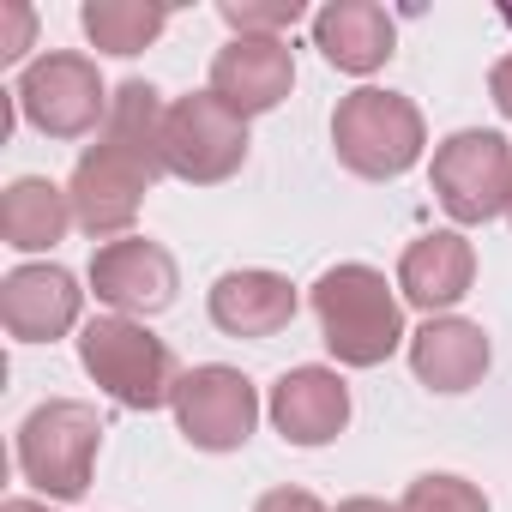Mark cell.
<instances>
[{
  "label": "cell",
  "instance_id": "1",
  "mask_svg": "<svg viewBox=\"0 0 512 512\" xmlns=\"http://www.w3.org/2000/svg\"><path fill=\"white\" fill-rule=\"evenodd\" d=\"M308 302H314L326 350L344 368H380L404 344V308H398L386 272H374V266L350 260V266L320 272V284H314Z\"/></svg>",
  "mask_w": 512,
  "mask_h": 512
},
{
  "label": "cell",
  "instance_id": "2",
  "mask_svg": "<svg viewBox=\"0 0 512 512\" xmlns=\"http://www.w3.org/2000/svg\"><path fill=\"white\" fill-rule=\"evenodd\" d=\"M79 362H85V374H91L121 410H163V404H175V386H181L175 350H169L163 338H151L139 320H121V314L85 320V332H79Z\"/></svg>",
  "mask_w": 512,
  "mask_h": 512
},
{
  "label": "cell",
  "instance_id": "3",
  "mask_svg": "<svg viewBox=\"0 0 512 512\" xmlns=\"http://www.w3.org/2000/svg\"><path fill=\"white\" fill-rule=\"evenodd\" d=\"M332 145H338V163L362 181H398L404 169L422 163V145H428V127H422V109L398 91H350L332 115Z\"/></svg>",
  "mask_w": 512,
  "mask_h": 512
},
{
  "label": "cell",
  "instance_id": "4",
  "mask_svg": "<svg viewBox=\"0 0 512 512\" xmlns=\"http://www.w3.org/2000/svg\"><path fill=\"white\" fill-rule=\"evenodd\" d=\"M97 446H103V422L79 398H49L19 422V470L49 500H79L91 488Z\"/></svg>",
  "mask_w": 512,
  "mask_h": 512
},
{
  "label": "cell",
  "instance_id": "5",
  "mask_svg": "<svg viewBox=\"0 0 512 512\" xmlns=\"http://www.w3.org/2000/svg\"><path fill=\"white\" fill-rule=\"evenodd\" d=\"M13 97H19L25 121L43 139H85V133H97L109 121V97L115 91H103V73H97L91 55L49 49L43 61L25 67V79H19Z\"/></svg>",
  "mask_w": 512,
  "mask_h": 512
},
{
  "label": "cell",
  "instance_id": "6",
  "mask_svg": "<svg viewBox=\"0 0 512 512\" xmlns=\"http://www.w3.org/2000/svg\"><path fill=\"white\" fill-rule=\"evenodd\" d=\"M247 163V121L223 109L211 91H187L163 121V169L187 187H217Z\"/></svg>",
  "mask_w": 512,
  "mask_h": 512
},
{
  "label": "cell",
  "instance_id": "7",
  "mask_svg": "<svg viewBox=\"0 0 512 512\" xmlns=\"http://www.w3.org/2000/svg\"><path fill=\"white\" fill-rule=\"evenodd\" d=\"M434 199L452 223H488L512 199V145L488 127H464L434 145Z\"/></svg>",
  "mask_w": 512,
  "mask_h": 512
},
{
  "label": "cell",
  "instance_id": "8",
  "mask_svg": "<svg viewBox=\"0 0 512 512\" xmlns=\"http://www.w3.org/2000/svg\"><path fill=\"white\" fill-rule=\"evenodd\" d=\"M163 169H151L145 157H133L127 145L115 139H97L79 163H73V181H67V199H73V223L91 235V241H121L151 193Z\"/></svg>",
  "mask_w": 512,
  "mask_h": 512
},
{
  "label": "cell",
  "instance_id": "9",
  "mask_svg": "<svg viewBox=\"0 0 512 512\" xmlns=\"http://www.w3.org/2000/svg\"><path fill=\"white\" fill-rule=\"evenodd\" d=\"M175 422H181L187 446L235 452V446H247L253 422H260V392H253V380L241 368H223V362L187 368L175 386Z\"/></svg>",
  "mask_w": 512,
  "mask_h": 512
},
{
  "label": "cell",
  "instance_id": "10",
  "mask_svg": "<svg viewBox=\"0 0 512 512\" xmlns=\"http://www.w3.org/2000/svg\"><path fill=\"white\" fill-rule=\"evenodd\" d=\"M175 260L163 241H145V235H121V241H103L91 253V290L109 314L121 320H139V314H163L175 302Z\"/></svg>",
  "mask_w": 512,
  "mask_h": 512
},
{
  "label": "cell",
  "instance_id": "11",
  "mask_svg": "<svg viewBox=\"0 0 512 512\" xmlns=\"http://www.w3.org/2000/svg\"><path fill=\"white\" fill-rule=\"evenodd\" d=\"M296 85V55L284 37H229L211 61V97L241 121L272 115Z\"/></svg>",
  "mask_w": 512,
  "mask_h": 512
},
{
  "label": "cell",
  "instance_id": "12",
  "mask_svg": "<svg viewBox=\"0 0 512 512\" xmlns=\"http://www.w3.org/2000/svg\"><path fill=\"white\" fill-rule=\"evenodd\" d=\"M85 290L67 266H19L0 278V326L19 344H55L79 326Z\"/></svg>",
  "mask_w": 512,
  "mask_h": 512
},
{
  "label": "cell",
  "instance_id": "13",
  "mask_svg": "<svg viewBox=\"0 0 512 512\" xmlns=\"http://www.w3.org/2000/svg\"><path fill=\"white\" fill-rule=\"evenodd\" d=\"M476 284V247L458 235V229H434V235H416L404 247V260H398V290L410 308H422L428 320L458 308Z\"/></svg>",
  "mask_w": 512,
  "mask_h": 512
},
{
  "label": "cell",
  "instance_id": "14",
  "mask_svg": "<svg viewBox=\"0 0 512 512\" xmlns=\"http://www.w3.org/2000/svg\"><path fill=\"white\" fill-rule=\"evenodd\" d=\"M350 422V386L332 368H290L272 386V428L290 446H326Z\"/></svg>",
  "mask_w": 512,
  "mask_h": 512
},
{
  "label": "cell",
  "instance_id": "15",
  "mask_svg": "<svg viewBox=\"0 0 512 512\" xmlns=\"http://www.w3.org/2000/svg\"><path fill=\"white\" fill-rule=\"evenodd\" d=\"M302 296L278 272H223L211 284V326L229 338H278L296 320Z\"/></svg>",
  "mask_w": 512,
  "mask_h": 512
},
{
  "label": "cell",
  "instance_id": "16",
  "mask_svg": "<svg viewBox=\"0 0 512 512\" xmlns=\"http://www.w3.org/2000/svg\"><path fill=\"white\" fill-rule=\"evenodd\" d=\"M488 332L476 320H458V314H434L416 338H410V368L428 392H470L482 374H488Z\"/></svg>",
  "mask_w": 512,
  "mask_h": 512
},
{
  "label": "cell",
  "instance_id": "17",
  "mask_svg": "<svg viewBox=\"0 0 512 512\" xmlns=\"http://www.w3.org/2000/svg\"><path fill=\"white\" fill-rule=\"evenodd\" d=\"M392 19L386 7H374V0H332V7L314 13V49L338 67V73H380L392 61Z\"/></svg>",
  "mask_w": 512,
  "mask_h": 512
},
{
  "label": "cell",
  "instance_id": "18",
  "mask_svg": "<svg viewBox=\"0 0 512 512\" xmlns=\"http://www.w3.org/2000/svg\"><path fill=\"white\" fill-rule=\"evenodd\" d=\"M73 223V199L67 187L43 181V175H19L7 193H0V241L19 253H49Z\"/></svg>",
  "mask_w": 512,
  "mask_h": 512
},
{
  "label": "cell",
  "instance_id": "19",
  "mask_svg": "<svg viewBox=\"0 0 512 512\" xmlns=\"http://www.w3.org/2000/svg\"><path fill=\"white\" fill-rule=\"evenodd\" d=\"M163 121H169V109H163L157 85H145V79H127V85L109 97L103 139H115V145H127L133 157H145L151 169H163ZM163 175H169V169H163Z\"/></svg>",
  "mask_w": 512,
  "mask_h": 512
},
{
  "label": "cell",
  "instance_id": "20",
  "mask_svg": "<svg viewBox=\"0 0 512 512\" xmlns=\"http://www.w3.org/2000/svg\"><path fill=\"white\" fill-rule=\"evenodd\" d=\"M85 37L103 49V55H139L163 37L169 13L163 7H145V0H85V13H79Z\"/></svg>",
  "mask_w": 512,
  "mask_h": 512
},
{
  "label": "cell",
  "instance_id": "21",
  "mask_svg": "<svg viewBox=\"0 0 512 512\" xmlns=\"http://www.w3.org/2000/svg\"><path fill=\"white\" fill-rule=\"evenodd\" d=\"M398 512H488V494L476 488V482H464V476H416L410 488H404V506Z\"/></svg>",
  "mask_w": 512,
  "mask_h": 512
},
{
  "label": "cell",
  "instance_id": "22",
  "mask_svg": "<svg viewBox=\"0 0 512 512\" xmlns=\"http://www.w3.org/2000/svg\"><path fill=\"white\" fill-rule=\"evenodd\" d=\"M223 25L235 31V37H278V31H290L308 7L302 0H223Z\"/></svg>",
  "mask_w": 512,
  "mask_h": 512
},
{
  "label": "cell",
  "instance_id": "23",
  "mask_svg": "<svg viewBox=\"0 0 512 512\" xmlns=\"http://www.w3.org/2000/svg\"><path fill=\"white\" fill-rule=\"evenodd\" d=\"M253 512H326L308 488H272V494H260V506Z\"/></svg>",
  "mask_w": 512,
  "mask_h": 512
},
{
  "label": "cell",
  "instance_id": "24",
  "mask_svg": "<svg viewBox=\"0 0 512 512\" xmlns=\"http://www.w3.org/2000/svg\"><path fill=\"white\" fill-rule=\"evenodd\" d=\"M488 97H494V109L512 121V55H506V61H494V73H488Z\"/></svg>",
  "mask_w": 512,
  "mask_h": 512
},
{
  "label": "cell",
  "instance_id": "25",
  "mask_svg": "<svg viewBox=\"0 0 512 512\" xmlns=\"http://www.w3.org/2000/svg\"><path fill=\"white\" fill-rule=\"evenodd\" d=\"M25 49H31V13H25V7H13V37L0 43V61H19Z\"/></svg>",
  "mask_w": 512,
  "mask_h": 512
},
{
  "label": "cell",
  "instance_id": "26",
  "mask_svg": "<svg viewBox=\"0 0 512 512\" xmlns=\"http://www.w3.org/2000/svg\"><path fill=\"white\" fill-rule=\"evenodd\" d=\"M332 512H398V506H386V500H374V494H356V500H338Z\"/></svg>",
  "mask_w": 512,
  "mask_h": 512
},
{
  "label": "cell",
  "instance_id": "27",
  "mask_svg": "<svg viewBox=\"0 0 512 512\" xmlns=\"http://www.w3.org/2000/svg\"><path fill=\"white\" fill-rule=\"evenodd\" d=\"M0 512H49V506H43V500H25V494H13L7 506H0Z\"/></svg>",
  "mask_w": 512,
  "mask_h": 512
},
{
  "label": "cell",
  "instance_id": "28",
  "mask_svg": "<svg viewBox=\"0 0 512 512\" xmlns=\"http://www.w3.org/2000/svg\"><path fill=\"white\" fill-rule=\"evenodd\" d=\"M500 25H506V31H512V0H506V7H500Z\"/></svg>",
  "mask_w": 512,
  "mask_h": 512
},
{
  "label": "cell",
  "instance_id": "29",
  "mask_svg": "<svg viewBox=\"0 0 512 512\" xmlns=\"http://www.w3.org/2000/svg\"><path fill=\"white\" fill-rule=\"evenodd\" d=\"M506 223H512V199H506Z\"/></svg>",
  "mask_w": 512,
  "mask_h": 512
}]
</instances>
